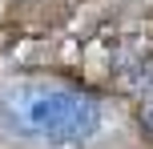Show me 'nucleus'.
Here are the masks:
<instances>
[{"mask_svg": "<svg viewBox=\"0 0 153 149\" xmlns=\"http://www.w3.org/2000/svg\"><path fill=\"white\" fill-rule=\"evenodd\" d=\"M0 125L36 145H89L105 129V109L73 89L8 85L0 89Z\"/></svg>", "mask_w": 153, "mask_h": 149, "instance_id": "f257e3e1", "label": "nucleus"}]
</instances>
